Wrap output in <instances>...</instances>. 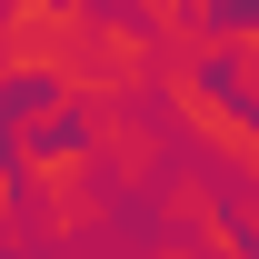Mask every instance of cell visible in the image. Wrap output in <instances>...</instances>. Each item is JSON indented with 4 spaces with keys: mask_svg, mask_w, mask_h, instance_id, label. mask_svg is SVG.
Segmentation results:
<instances>
[{
    "mask_svg": "<svg viewBox=\"0 0 259 259\" xmlns=\"http://www.w3.org/2000/svg\"><path fill=\"white\" fill-rule=\"evenodd\" d=\"M209 10V30H259V0H199Z\"/></svg>",
    "mask_w": 259,
    "mask_h": 259,
    "instance_id": "6da1fadb",
    "label": "cell"
}]
</instances>
